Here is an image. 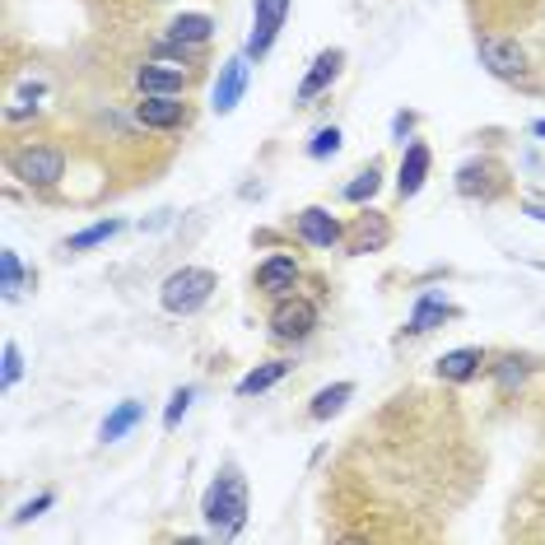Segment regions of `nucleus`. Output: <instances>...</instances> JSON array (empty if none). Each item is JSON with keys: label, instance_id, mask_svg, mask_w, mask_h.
Segmentation results:
<instances>
[{"label": "nucleus", "instance_id": "obj_26", "mask_svg": "<svg viewBox=\"0 0 545 545\" xmlns=\"http://www.w3.org/2000/svg\"><path fill=\"white\" fill-rule=\"evenodd\" d=\"M336 150H341V131H336V126H322V131L308 140V154H313V159H331Z\"/></svg>", "mask_w": 545, "mask_h": 545}, {"label": "nucleus", "instance_id": "obj_22", "mask_svg": "<svg viewBox=\"0 0 545 545\" xmlns=\"http://www.w3.org/2000/svg\"><path fill=\"white\" fill-rule=\"evenodd\" d=\"M122 233V219H103V224H89V229H80L75 238H70V252H84V247H98V243H108V238H117Z\"/></svg>", "mask_w": 545, "mask_h": 545}, {"label": "nucleus", "instance_id": "obj_9", "mask_svg": "<svg viewBox=\"0 0 545 545\" xmlns=\"http://www.w3.org/2000/svg\"><path fill=\"white\" fill-rule=\"evenodd\" d=\"M387 243H392V224H387V215H378V210H364V215L355 219L350 238H345V247H350L355 257H364V252H382Z\"/></svg>", "mask_w": 545, "mask_h": 545}, {"label": "nucleus", "instance_id": "obj_13", "mask_svg": "<svg viewBox=\"0 0 545 545\" xmlns=\"http://www.w3.org/2000/svg\"><path fill=\"white\" fill-rule=\"evenodd\" d=\"M299 280V261L294 257H271L257 266V289L261 294H275V299H285L289 289Z\"/></svg>", "mask_w": 545, "mask_h": 545}, {"label": "nucleus", "instance_id": "obj_2", "mask_svg": "<svg viewBox=\"0 0 545 545\" xmlns=\"http://www.w3.org/2000/svg\"><path fill=\"white\" fill-rule=\"evenodd\" d=\"M210 294H215V271H205V266H182V271H173L164 280L159 303H164L168 313L187 317V313H196V308H205Z\"/></svg>", "mask_w": 545, "mask_h": 545}, {"label": "nucleus", "instance_id": "obj_12", "mask_svg": "<svg viewBox=\"0 0 545 545\" xmlns=\"http://www.w3.org/2000/svg\"><path fill=\"white\" fill-rule=\"evenodd\" d=\"M136 84H140V94H182V89H187V70L150 61V66L136 70Z\"/></svg>", "mask_w": 545, "mask_h": 545}, {"label": "nucleus", "instance_id": "obj_3", "mask_svg": "<svg viewBox=\"0 0 545 545\" xmlns=\"http://www.w3.org/2000/svg\"><path fill=\"white\" fill-rule=\"evenodd\" d=\"M10 173L24 187H56L66 178V154L52 150V145H24V150L10 154Z\"/></svg>", "mask_w": 545, "mask_h": 545}, {"label": "nucleus", "instance_id": "obj_16", "mask_svg": "<svg viewBox=\"0 0 545 545\" xmlns=\"http://www.w3.org/2000/svg\"><path fill=\"white\" fill-rule=\"evenodd\" d=\"M443 317H452V303L443 299V294H420V303H415V313H410V336H424V331L443 327Z\"/></svg>", "mask_w": 545, "mask_h": 545}, {"label": "nucleus", "instance_id": "obj_4", "mask_svg": "<svg viewBox=\"0 0 545 545\" xmlns=\"http://www.w3.org/2000/svg\"><path fill=\"white\" fill-rule=\"evenodd\" d=\"M271 331L280 336V341H308V336L317 331V303L313 299H294V294L275 299Z\"/></svg>", "mask_w": 545, "mask_h": 545}, {"label": "nucleus", "instance_id": "obj_24", "mask_svg": "<svg viewBox=\"0 0 545 545\" xmlns=\"http://www.w3.org/2000/svg\"><path fill=\"white\" fill-rule=\"evenodd\" d=\"M0 289H5V303L19 299V289H24V266L14 252H0Z\"/></svg>", "mask_w": 545, "mask_h": 545}, {"label": "nucleus", "instance_id": "obj_23", "mask_svg": "<svg viewBox=\"0 0 545 545\" xmlns=\"http://www.w3.org/2000/svg\"><path fill=\"white\" fill-rule=\"evenodd\" d=\"M378 187H382V168L368 164L364 173H359V178L345 187V201H350V205H364V201H373V196H378Z\"/></svg>", "mask_w": 545, "mask_h": 545}, {"label": "nucleus", "instance_id": "obj_28", "mask_svg": "<svg viewBox=\"0 0 545 545\" xmlns=\"http://www.w3.org/2000/svg\"><path fill=\"white\" fill-rule=\"evenodd\" d=\"M56 499L52 494H38V499H28L24 508H19V513H14V527H24V522H33V518H42V513H47V508H52Z\"/></svg>", "mask_w": 545, "mask_h": 545}, {"label": "nucleus", "instance_id": "obj_10", "mask_svg": "<svg viewBox=\"0 0 545 545\" xmlns=\"http://www.w3.org/2000/svg\"><path fill=\"white\" fill-rule=\"evenodd\" d=\"M341 66H345V52L341 47H327V52L317 56L313 61V70H308V75H303V84H299V103H313L317 94H327L331 84H336V75H341Z\"/></svg>", "mask_w": 545, "mask_h": 545}, {"label": "nucleus", "instance_id": "obj_1", "mask_svg": "<svg viewBox=\"0 0 545 545\" xmlns=\"http://www.w3.org/2000/svg\"><path fill=\"white\" fill-rule=\"evenodd\" d=\"M201 518L219 541H229V536H238L247 527V480L238 466H224V471L210 480V490H205V499H201Z\"/></svg>", "mask_w": 545, "mask_h": 545}, {"label": "nucleus", "instance_id": "obj_7", "mask_svg": "<svg viewBox=\"0 0 545 545\" xmlns=\"http://www.w3.org/2000/svg\"><path fill=\"white\" fill-rule=\"evenodd\" d=\"M476 56H480V66L490 70V75H499V80H518L522 70H527L522 47H518V42H504V38H480Z\"/></svg>", "mask_w": 545, "mask_h": 545}, {"label": "nucleus", "instance_id": "obj_31", "mask_svg": "<svg viewBox=\"0 0 545 545\" xmlns=\"http://www.w3.org/2000/svg\"><path fill=\"white\" fill-rule=\"evenodd\" d=\"M532 131H536V136H545V122H536V126H532Z\"/></svg>", "mask_w": 545, "mask_h": 545}, {"label": "nucleus", "instance_id": "obj_6", "mask_svg": "<svg viewBox=\"0 0 545 545\" xmlns=\"http://www.w3.org/2000/svg\"><path fill=\"white\" fill-rule=\"evenodd\" d=\"M247 75H252V66H247V52L243 56H229L224 66H219V80H215V94H210V108L219 112V117H229L238 103H243L247 94Z\"/></svg>", "mask_w": 545, "mask_h": 545}, {"label": "nucleus", "instance_id": "obj_15", "mask_svg": "<svg viewBox=\"0 0 545 545\" xmlns=\"http://www.w3.org/2000/svg\"><path fill=\"white\" fill-rule=\"evenodd\" d=\"M424 178H429V145H420V140H415V145H410L406 150V159H401V173H396V191H401V196H415V191L424 187Z\"/></svg>", "mask_w": 545, "mask_h": 545}, {"label": "nucleus", "instance_id": "obj_20", "mask_svg": "<svg viewBox=\"0 0 545 545\" xmlns=\"http://www.w3.org/2000/svg\"><path fill=\"white\" fill-rule=\"evenodd\" d=\"M350 396H355V382H331V387H322V392L313 396L308 415H313V420H331V415H341V410H345Z\"/></svg>", "mask_w": 545, "mask_h": 545}, {"label": "nucleus", "instance_id": "obj_21", "mask_svg": "<svg viewBox=\"0 0 545 545\" xmlns=\"http://www.w3.org/2000/svg\"><path fill=\"white\" fill-rule=\"evenodd\" d=\"M490 378H494V387L504 396H513L527 382V359H518V355H504V359H494L490 364Z\"/></svg>", "mask_w": 545, "mask_h": 545}, {"label": "nucleus", "instance_id": "obj_5", "mask_svg": "<svg viewBox=\"0 0 545 545\" xmlns=\"http://www.w3.org/2000/svg\"><path fill=\"white\" fill-rule=\"evenodd\" d=\"M289 14V0H252V38H247V56H266L271 42L280 38V24Z\"/></svg>", "mask_w": 545, "mask_h": 545}, {"label": "nucleus", "instance_id": "obj_18", "mask_svg": "<svg viewBox=\"0 0 545 545\" xmlns=\"http://www.w3.org/2000/svg\"><path fill=\"white\" fill-rule=\"evenodd\" d=\"M210 33H215V19H210V14H178V19L168 24V38L187 42V47H201V42H210Z\"/></svg>", "mask_w": 545, "mask_h": 545}, {"label": "nucleus", "instance_id": "obj_19", "mask_svg": "<svg viewBox=\"0 0 545 545\" xmlns=\"http://www.w3.org/2000/svg\"><path fill=\"white\" fill-rule=\"evenodd\" d=\"M285 373H289L285 359H266V364H257L243 382H238V396H261V392H271V387H275L280 378H285Z\"/></svg>", "mask_w": 545, "mask_h": 545}, {"label": "nucleus", "instance_id": "obj_30", "mask_svg": "<svg viewBox=\"0 0 545 545\" xmlns=\"http://www.w3.org/2000/svg\"><path fill=\"white\" fill-rule=\"evenodd\" d=\"M522 215H532V219H541L545 224V205H522Z\"/></svg>", "mask_w": 545, "mask_h": 545}, {"label": "nucleus", "instance_id": "obj_8", "mask_svg": "<svg viewBox=\"0 0 545 545\" xmlns=\"http://www.w3.org/2000/svg\"><path fill=\"white\" fill-rule=\"evenodd\" d=\"M136 117L150 131H178L187 122V103H178V94H145L136 103Z\"/></svg>", "mask_w": 545, "mask_h": 545}, {"label": "nucleus", "instance_id": "obj_11", "mask_svg": "<svg viewBox=\"0 0 545 545\" xmlns=\"http://www.w3.org/2000/svg\"><path fill=\"white\" fill-rule=\"evenodd\" d=\"M299 238L303 243H313V247H336V243H345V229H341V219L331 215V210L308 205V210L299 215Z\"/></svg>", "mask_w": 545, "mask_h": 545}, {"label": "nucleus", "instance_id": "obj_27", "mask_svg": "<svg viewBox=\"0 0 545 545\" xmlns=\"http://www.w3.org/2000/svg\"><path fill=\"white\" fill-rule=\"evenodd\" d=\"M19 378H24V355H19V345L14 341H5V368H0V382L14 387Z\"/></svg>", "mask_w": 545, "mask_h": 545}, {"label": "nucleus", "instance_id": "obj_25", "mask_svg": "<svg viewBox=\"0 0 545 545\" xmlns=\"http://www.w3.org/2000/svg\"><path fill=\"white\" fill-rule=\"evenodd\" d=\"M191 401H196V387H178V392H173V401H168V410H164V429H168V434L182 424V415L191 410Z\"/></svg>", "mask_w": 545, "mask_h": 545}, {"label": "nucleus", "instance_id": "obj_14", "mask_svg": "<svg viewBox=\"0 0 545 545\" xmlns=\"http://www.w3.org/2000/svg\"><path fill=\"white\" fill-rule=\"evenodd\" d=\"M485 364V350L480 345H462V350H448V355L438 359V378L443 382H471Z\"/></svg>", "mask_w": 545, "mask_h": 545}, {"label": "nucleus", "instance_id": "obj_17", "mask_svg": "<svg viewBox=\"0 0 545 545\" xmlns=\"http://www.w3.org/2000/svg\"><path fill=\"white\" fill-rule=\"evenodd\" d=\"M140 420H145V401H122L117 410H108V420H103L98 438H103V443H117V438H126Z\"/></svg>", "mask_w": 545, "mask_h": 545}, {"label": "nucleus", "instance_id": "obj_29", "mask_svg": "<svg viewBox=\"0 0 545 545\" xmlns=\"http://www.w3.org/2000/svg\"><path fill=\"white\" fill-rule=\"evenodd\" d=\"M392 131H396V136H401V140H406V136H410V131H415V112H396V122H392Z\"/></svg>", "mask_w": 545, "mask_h": 545}]
</instances>
